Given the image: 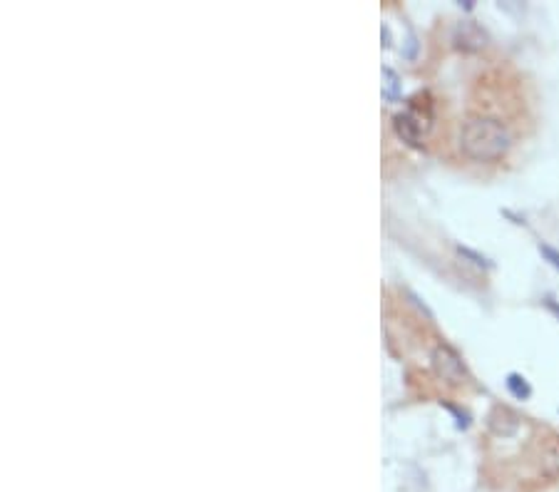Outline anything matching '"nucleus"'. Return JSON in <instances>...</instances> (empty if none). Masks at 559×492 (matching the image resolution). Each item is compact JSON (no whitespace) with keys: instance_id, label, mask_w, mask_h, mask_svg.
<instances>
[{"instance_id":"39448f33","label":"nucleus","mask_w":559,"mask_h":492,"mask_svg":"<svg viewBox=\"0 0 559 492\" xmlns=\"http://www.w3.org/2000/svg\"><path fill=\"white\" fill-rule=\"evenodd\" d=\"M505 386H507V391H510V396L517 398V400H527V398L532 396L530 380L524 378V375H519V373H510V375H507Z\"/></svg>"},{"instance_id":"6e6552de","label":"nucleus","mask_w":559,"mask_h":492,"mask_svg":"<svg viewBox=\"0 0 559 492\" xmlns=\"http://www.w3.org/2000/svg\"><path fill=\"white\" fill-rule=\"evenodd\" d=\"M540 254L544 256V261H549V264L559 271V249H554V246H549V244H540Z\"/></svg>"},{"instance_id":"0eeeda50","label":"nucleus","mask_w":559,"mask_h":492,"mask_svg":"<svg viewBox=\"0 0 559 492\" xmlns=\"http://www.w3.org/2000/svg\"><path fill=\"white\" fill-rule=\"evenodd\" d=\"M383 75H386V97L388 100H395V97H398V75H395V72L390 70V67H386V70H383Z\"/></svg>"},{"instance_id":"f257e3e1","label":"nucleus","mask_w":559,"mask_h":492,"mask_svg":"<svg viewBox=\"0 0 559 492\" xmlns=\"http://www.w3.org/2000/svg\"><path fill=\"white\" fill-rule=\"evenodd\" d=\"M512 135L497 117L475 114L463 122L460 130V149L472 162H497L510 152Z\"/></svg>"},{"instance_id":"f03ea898","label":"nucleus","mask_w":559,"mask_h":492,"mask_svg":"<svg viewBox=\"0 0 559 492\" xmlns=\"http://www.w3.org/2000/svg\"><path fill=\"white\" fill-rule=\"evenodd\" d=\"M430 361H433L435 373L440 375L442 380H447L450 386H458V383H463L465 375H467L463 358L458 356V350L450 348V346H445V343L435 346V350H433V356H430Z\"/></svg>"},{"instance_id":"7ed1b4c3","label":"nucleus","mask_w":559,"mask_h":492,"mask_svg":"<svg viewBox=\"0 0 559 492\" xmlns=\"http://www.w3.org/2000/svg\"><path fill=\"white\" fill-rule=\"evenodd\" d=\"M393 130L403 139L408 147L418 149L422 147V132H425V117L415 112V110H405L393 117Z\"/></svg>"},{"instance_id":"20e7f679","label":"nucleus","mask_w":559,"mask_h":492,"mask_svg":"<svg viewBox=\"0 0 559 492\" xmlns=\"http://www.w3.org/2000/svg\"><path fill=\"white\" fill-rule=\"evenodd\" d=\"M455 45L465 53H472V50H480L485 45V33L477 28L475 23H463L458 30H455Z\"/></svg>"},{"instance_id":"423d86ee","label":"nucleus","mask_w":559,"mask_h":492,"mask_svg":"<svg viewBox=\"0 0 559 492\" xmlns=\"http://www.w3.org/2000/svg\"><path fill=\"white\" fill-rule=\"evenodd\" d=\"M458 254L460 256H465V259H470L475 266H485V269H492V261L488 259V256H482V254H477V251H472V249H467V246H458Z\"/></svg>"},{"instance_id":"1a4fd4ad","label":"nucleus","mask_w":559,"mask_h":492,"mask_svg":"<svg viewBox=\"0 0 559 492\" xmlns=\"http://www.w3.org/2000/svg\"><path fill=\"white\" fill-rule=\"evenodd\" d=\"M547 309L552 311L554 316H559V303H557V301H552V298H547Z\"/></svg>"}]
</instances>
